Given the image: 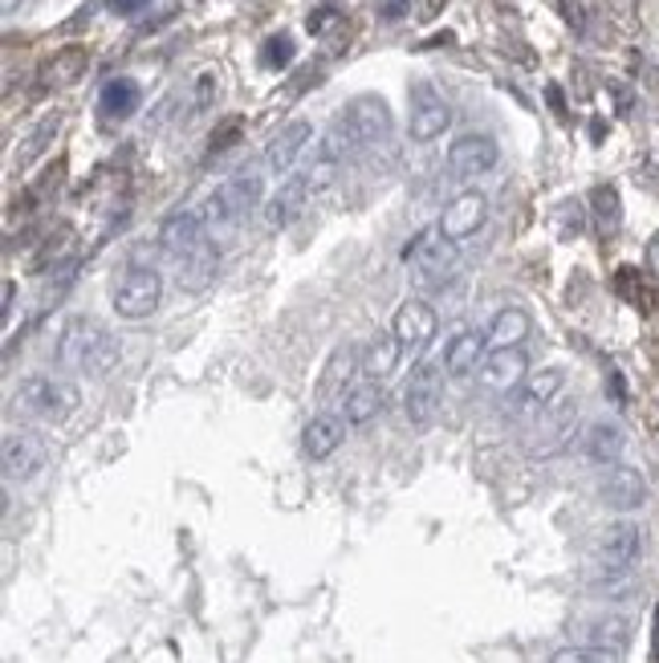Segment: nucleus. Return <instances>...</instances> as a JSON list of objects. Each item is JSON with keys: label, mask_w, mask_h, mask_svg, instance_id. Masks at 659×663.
Masks as SVG:
<instances>
[{"label": "nucleus", "mask_w": 659, "mask_h": 663, "mask_svg": "<svg viewBox=\"0 0 659 663\" xmlns=\"http://www.w3.org/2000/svg\"><path fill=\"white\" fill-rule=\"evenodd\" d=\"M269 70H281V65L294 62V41L286 38V33H277V38L265 41V58H261Z\"/></svg>", "instance_id": "32"}, {"label": "nucleus", "mask_w": 659, "mask_h": 663, "mask_svg": "<svg viewBox=\"0 0 659 663\" xmlns=\"http://www.w3.org/2000/svg\"><path fill=\"white\" fill-rule=\"evenodd\" d=\"M374 9H379V21L395 25V21H403L411 13V0H374Z\"/></svg>", "instance_id": "34"}, {"label": "nucleus", "mask_w": 659, "mask_h": 663, "mask_svg": "<svg viewBox=\"0 0 659 663\" xmlns=\"http://www.w3.org/2000/svg\"><path fill=\"white\" fill-rule=\"evenodd\" d=\"M313 196L310 179H306V172H298V176H286L281 179V188H277V196L269 200V208H265V225L269 228H286L294 225L301 213H306V200Z\"/></svg>", "instance_id": "22"}, {"label": "nucleus", "mask_w": 659, "mask_h": 663, "mask_svg": "<svg viewBox=\"0 0 659 663\" xmlns=\"http://www.w3.org/2000/svg\"><path fill=\"white\" fill-rule=\"evenodd\" d=\"M549 663H619V651L586 648V643H566L549 655Z\"/></svg>", "instance_id": "31"}, {"label": "nucleus", "mask_w": 659, "mask_h": 663, "mask_svg": "<svg viewBox=\"0 0 659 663\" xmlns=\"http://www.w3.org/2000/svg\"><path fill=\"white\" fill-rule=\"evenodd\" d=\"M525 371H529V359L522 346H493L481 366V383L488 391H517L525 383Z\"/></svg>", "instance_id": "19"}, {"label": "nucleus", "mask_w": 659, "mask_h": 663, "mask_svg": "<svg viewBox=\"0 0 659 663\" xmlns=\"http://www.w3.org/2000/svg\"><path fill=\"white\" fill-rule=\"evenodd\" d=\"M525 334H529V313L522 305H505V310L493 313V325H488L493 346H522Z\"/></svg>", "instance_id": "29"}, {"label": "nucleus", "mask_w": 659, "mask_h": 663, "mask_svg": "<svg viewBox=\"0 0 659 663\" xmlns=\"http://www.w3.org/2000/svg\"><path fill=\"white\" fill-rule=\"evenodd\" d=\"M342 439H347V419H342V415H313L310 424L301 427V452H306L310 460L334 456Z\"/></svg>", "instance_id": "23"}, {"label": "nucleus", "mask_w": 659, "mask_h": 663, "mask_svg": "<svg viewBox=\"0 0 659 663\" xmlns=\"http://www.w3.org/2000/svg\"><path fill=\"white\" fill-rule=\"evenodd\" d=\"M598 501L607 505V509H615V514H635V509L647 501V480L635 473V468L615 464V468H607L603 480H598Z\"/></svg>", "instance_id": "18"}, {"label": "nucleus", "mask_w": 659, "mask_h": 663, "mask_svg": "<svg viewBox=\"0 0 659 663\" xmlns=\"http://www.w3.org/2000/svg\"><path fill=\"white\" fill-rule=\"evenodd\" d=\"M362 366L359 351L354 346H338L330 359H326L322 366V383H318V395L322 400H334V395H347L350 391V379H354V371Z\"/></svg>", "instance_id": "27"}, {"label": "nucleus", "mask_w": 659, "mask_h": 663, "mask_svg": "<svg viewBox=\"0 0 659 663\" xmlns=\"http://www.w3.org/2000/svg\"><path fill=\"white\" fill-rule=\"evenodd\" d=\"M342 114H347V123L354 126V138H359L362 151H379L391 143L395 123H391V106H387L379 94H359Z\"/></svg>", "instance_id": "13"}, {"label": "nucleus", "mask_w": 659, "mask_h": 663, "mask_svg": "<svg viewBox=\"0 0 659 663\" xmlns=\"http://www.w3.org/2000/svg\"><path fill=\"white\" fill-rule=\"evenodd\" d=\"M501 159V143L485 131H468L449 147V176L452 179H476L488 176Z\"/></svg>", "instance_id": "12"}, {"label": "nucleus", "mask_w": 659, "mask_h": 663, "mask_svg": "<svg viewBox=\"0 0 659 663\" xmlns=\"http://www.w3.org/2000/svg\"><path fill=\"white\" fill-rule=\"evenodd\" d=\"M562 387H566V371H562V366L537 371V375L525 379L522 387H517V395H513V415H517V419H537L549 403H558Z\"/></svg>", "instance_id": "17"}, {"label": "nucleus", "mask_w": 659, "mask_h": 663, "mask_svg": "<svg viewBox=\"0 0 659 663\" xmlns=\"http://www.w3.org/2000/svg\"><path fill=\"white\" fill-rule=\"evenodd\" d=\"M383 387L374 383V379L362 375L359 383H350V391L342 395V419H347V427H362L371 424L374 415L383 412Z\"/></svg>", "instance_id": "25"}, {"label": "nucleus", "mask_w": 659, "mask_h": 663, "mask_svg": "<svg viewBox=\"0 0 659 663\" xmlns=\"http://www.w3.org/2000/svg\"><path fill=\"white\" fill-rule=\"evenodd\" d=\"M452 126L449 99L432 86V82H411L408 90V131L415 143H432Z\"/></svg>", "instance_id": "9"}, {"label": "nucleus", "mask_w": 659, "mask_h": 663, "mask_svg": "<svg viewBox=\"0 0 659 663\" xmlns=\"http://www.w3.org/2000/svg\"><path fill=\"white\" fill-rule=\"evenodd\" d=\"M151 0H111V9L114 13H123V17H131V13H143L147 9Z\"/></svg>", "instance_id": "35"}, {"label": "nucleus", "mask_w": 659, "mask_h": 663, "mask_svg": "<svg viewBox=\"0 0 659 663\" xmlns=\"http://www.w3.org/2000/svg\"><path fill=\"white\" fill-rule=\"evenodd\" d=\"M58 363L74 375L102 379L119 366V342L102 322L94 318H70L58 334Z\"/></svg>", "instance_id": "2"}, {"label": "nucleus", "mask_w": 659, "mask_h": 663, "mask_svg": "<svg viewBox=\"0 0 659 663\" xmlns=\"http://www.w3.org/2000/svg\"><path fill=\"white\" fill-rule=\"evenodd\" d=\"M403 261L411 265V273L420 277V281H440V277H449L456 269V245L440 228H428V232H420L408 245Z\"/></svg>", "instance_id": "11"}, {"label": "nucleus", "mask_w": 659, "mask_h": 663, "mask_svg": "<svg viewBox=\"0 0 659 663\" xmlns=\"http://www.w3.org/2000/svg\"><path fill=\"white\" fill-rule=\"evenodd\" d=\"M138 102H143L138 82H131V77H111L99 94V111L102 118H119V123H123V118H131V114L138 111Z\"/></svg>", "instance_id": "28"}, {"label": "nucleus", "mask_w": 659, "mask_h": 663, "mask_svg": "<svg viewBox=\"0 0 659 663\" xmlns=\"http://www.w3.org/2000/svg\"><path fill=\"white\" fill-rule=\"evenodd\" d=\"M159 249L172 257L179 286L204 289L216 277V245L208 237V225L199 213H172L159 228Z\"/></svg>", "instance_id": "1"}, {"label": "nucleus", "mask_w": 659, "mask_h": 663, "mask_svg": "<svg viewBox=\"0 0 659 663\" xmlns=\"http://www.w3.org/2000/svg\"><path fill=\"white\" fill-rule=\"evenodd\" d=\"M17 4H21V0H0V9H4V13H17Z\"/></svg>", "instance_id": "36"}, {"label": "nucleus", "mask_w": 659, "mask_h": 663, "mask_svg": "<svg viewBox=\"0 0 659 663\" xmlns=\"http://www.w3.org/2000/svg\"><path fill=\"white\" fill-rule=\"evenodd\" d=\"M574 424H578V403L574 400H558L549 403L546 412L529 419V432H525V452L529 456H554L570 444Z\"/></svg>", "instance_id": "10"}, {"label": "nucleus", "mask_w": 659, "mask_h": 663, "mask_svg": "<svg viewBox=\"0 0 659 663\" xmlns=\"http://www.w3.org/2000/svg\"><path fill=\"white\" fill-rule=\"evenodd\" d=\"M310 138H313V126L306 123V118L281 126V131L269 138V147H265V167H269L274 176H289L294 163L301 159V151L310 147Z\"/></svg>", "instance_id": "20"}, {"label": "nucleus", "mask_w": 659, "mask_h": 663, "mask_svg": "<svg viewBox=\"0 0 659 663\" xmlns=\"http://www.w3.org/2000/svg\"><path fill=\"white\" fill-rule=\"evenodd\" d=\"M595 208H598V225H603V228L619 225V191H615V188H598L595 191Z\"/></svg>", "instance_id": "33"}, {"label": "nucleus", "mask_w": 659, "mask_h": 663, "mask_svg": "<svg viewBox=\"0 0 659 663\" xmlns=\"http://www.w3.org/2000/svg\"><path fill=\"white\" fill-rule=\"evenodd\" d=\"M265 200V179L261 172H237V176H228L220 188L212 191L208 204H204V225H208V237H228V232H237L240 220H249Z\"/></svg>", "instance_id": "3"}, {"label": "nucleus", "mask_w": 659, "mask_h": 663, "mask_svg": "<svg viewBox=\"0 0 659 663\" xmlns=\"http://www.w3.org/2000/svg\"><path fill=\"white\" fill-rule=\"evenodd\" d=\"M399 354H403V346H399L395 339H374L371 346H367V354H362V375L387 379L399 366Z\"/></svg>", "instance_id": "30"}, {"label": "nucleus", "mask_w": 659, "mask_h": 663, "mask_svg": "<svg viewBox=\"0 0 659 663\" xmlns=\"http://www.w3.org/2000/svg\"><path fill=\"white\" fill-rule=\"evenodd\" d=\"M359 138H354V126L347 123V114H338L334 123L326 126V135L318 138V147H313V159L306 167V179H310L313 191L330 188L338 179V172L347 167V159L359 155Z\"/></svg>", "instance_id": "5"}, {"label": "nucleus", "mask_w": 659, "mask_h": 663, "mask_svg": "<svg viewBox=\"0 0 659 663\" xmlns=\"http://www.w3.org/2000/svg\"><path fill=\"white\" fill-rule=\"evenodd\" d=\"M45 464H50V444H45L41 432H33V427H21V432H17L13 427V432L4 436L0 468H4V480H9V485H25V480H33Z\"/></svg>", "instance_id": "8"}, {"label": "nucleus", "mask_w": 659, "mask_h": 663, "mask_svg": "<svg viewBox=\"0 0 659 663\" xmlns=\"http://www.w3.org/2000/svg\"><path fill=\"white\" fill-rule=\"evenodd\" d=\"M488 220V200L481 191H461V196H452L444 216H440V232L452 240V245H461V240L476 237Z\"/></svg>", "instance_id": "16"}, {"label": "nucleus", "mask_w": 659, "mask_h": 663, "mask_svg": "<svg viewBox=\"0 0 659 663\" xmlns=\"http://www.w3.org/2000/svg\"><path fill=\"white\" fill-rule=\"evenodd\" d=\"M440 400H444V391H440V366L423 363L415 375H411L408 391H403V415H408L411 427H432L435 415H440Z\"/></svg>", "instance_id": "15"}, {"label": "nucleus", "mask_w": 659, "mask_h": 663, "mask_svg": "<svg viewBox=\"0 0 659 663\" xmlns=\"http://www.w3.org/2000/svg\"><path fill=\"white\" fill-rule=\"evenodd\" d=\"M583 456L598 468H615L622 460V448H627V432H622L615 419H595V424H586L583 432Z\"/></svg>", "instance_id": "21"}, {"label": "nucleus", "mask_w": 659, "mask_h": 663, "mask_svg": "<svg viewBox=\"0 0 659 663\" xmlns=\"http://www.w3.org/2000/svg\"><path fill=\"white\" fill-rule=\"evenodd\" d=\"M78 400L82 391L78 383L62 375H29L13 395V407L29 419H41V424H65L70 415L78 412Z\"/></svg>", "instance_id": "4"}, {"label": "nucleus", "mask_w": 659, "mask_h": 663, "mask_svg": "<svg viewBox=\"0 0 659 663\" xmlns=\"http://www.w3.org/2000/svg\"><path fill=\"white\" fill-rule=\"evenodd\" d=\"M114 313L126 318V322H143L151 313L159 310L163 301V277L151 269V265H131L119 286H114Z\"/></svg>", "instance_id": "6"}, {"label": "nucleus", "mask_w": 659, "mask_h": 663, "mask_svg": "<svg viewBox=\"0 0 659 663\" xmlns=\"http://www.w3.org/2000/svg\"><path fill=\"white\" fill-rule=\"evenodd\" d=\"M586 648H603V651H622L631 643V623L622 614H595L578 626Z\"/></svg>", "instance_id": "26"}, {"label": "nucleus", "mask_w": 659, "mask_h": 663, "mask_svg": "<svg viewBox=\"0 0 659 663\" xmlns=\"http://www.w3.org/2000/svg\"><path fill=\"white\" fill-rule=\"evenodd\" d=\"M643 553V533L635 521H610L595 538V566L603 578H627Z\"/></svg>", "instance_id": "7"}, {"label": "nucleus", "mask_w": 659, "mask_h": 663, "mask_svg": "<svg viewBox=\"0 0 659 663\" xmlns=\"http://www.w3.org/2000/svg\"><path fill=\"white\" fill-rule=\"evenodd\" d=\"M435 330H440V318H435L432 305H428L423 298H408L395 310V322H391V339H395L403 351L420 354L423 346L435 339Z\"/></svg>", "instance_id": "14"}, {"label": "nucleus", "mask_w": 659, "mask_h": 663, "mask_svg": "<svg viewBox=\"0 0 659 663\" xmlns=\"http://www.w3.org/2000/svg\"><path fill=\"white\" fill-rule=\"evenodd\" d=\"M485 366V339L476 330H461L456 339L444 346V375L468 379Z\"/></svg>", "instance_id": "24"}]
</instances>
